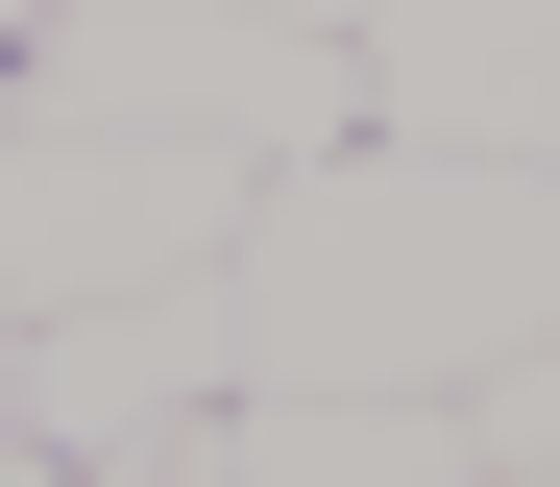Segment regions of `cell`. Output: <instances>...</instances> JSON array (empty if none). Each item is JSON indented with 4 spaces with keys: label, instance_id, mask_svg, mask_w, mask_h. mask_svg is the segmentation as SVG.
<instances>
[{
    "label": "cell",
    "instance_id": "obj_1",
    "mask_svg": "<svg viewBox=\"0 0 560 487\" xmlns=\"http://www.w3.org/2000/svg\"><path fill=\"white\" fill-rule=\"evenodd\" d=\"M512 341H560V195L463 147H293L220 244V366L244 390H390L463 415Z\"/></svg>",
    "mask_w": 560,
    "mask_h": 487
},
{
    "label": "cell",
    "instance_id": "obj_2",
    "mask_svg": "<svg viewBox=\"0 0 560 487\" xmlns=\"http://www.w3.org/2000/svg\"><path fill=\"white\" fill-rule=\"evenodd\" d=\"M0 97H25V123L244 147V171L365 147V49H317V25H244V0H73V25H25V49H0Z\"/></svg>",
    "mask_w": 560,
    "mask_h": 487
},
{
    "label": "cell",
    "instance_id": "obj_3",
    "mask_svg": "<svg viewBox=\"0 0 560 487\" xmlns=\"http://www.w3.org/2000/svg\"><path fill=\"white\" fill-rule=\"evenodd\" d=\"M244 147H147V123H25L0 97V317H122V292H196L244 244Z\"/></svg>",
    "mask_w": 560,
    "mask_h": 487
},
{
    "label": "cell",
    "instance_id": "obj_4",
    "mask_svg": "<svg viewBox=\"0 0 560 487\" xmlns=\"http://www.w3.org/2000/svg\"><path fill=\"white\" fill-rule=\"evenodd\" d=\"M365 147H463L560 195V0H365Z\"/></svg>",
    "mask_w": 560,
    "mask_h": 487
},
{
    "label": "cell",
    "instance_id": "obj_5",
    "mask_svg": "<svg viewBox=\"0 0 560 487\" xmlns=\"http://www.w3.org/2000/svg\"><path fill=\"white\" fill-rule=\"evenodd\" d=\"M220 268L196 292H122V317H25V439L49 463H98V439H147V415H220Z\"/></svg>",
    "mask_w": 560,
    "mask_h": 487
},
{
    "label": "cell",
    "instance_id": "obj_6",
    "mask_svg": "<svg viewBox=\"0 0 560 487\" xmlns=\"http://www.w3.org/2000/svg\"><path fill=\"white\" fill-rule=\"evenodd\" d=\"M220 487H463V415H390V390H244Z\"/></svg>",
    "mask_w": 560,
    "mask_h": 487
},
{
    "label": "cell",
    "instance_id": "obj_7",
    "mask_svg": "<svg viewBox=\"0 0 560 487\" xmlns=\"http://www.w3.org/2000/svg\"><path fill=\"white\" fill-rule=\"evenodd\" d=\"M463 463H560V341H512L488 390H463Z\"/></svg>",
    "mask_w": 560,
    "mask_h": 487
},
{
    "label": "cell",
    "instance_id": "obj_8",
    "mask_svg": "<svg viewBox=\"0 0 560 487\" xmlns=\"http://www.w3.org/2000/svg\"><path fill=\"white\" fill-rule=\"evenodd\" d=\"M220 415H244V390H220ZM220 415H147V439H98L73 487H220Z\"/></svg>",
    "mask_w": 560,
    "mask_h": 487
},
{
    "label": "cell",
    "instance_id": "obj_9",
    "mask_svg": "<svg viewBox=\"0 0 560 487\" xmlns=\"http://www.w3.org/2000/svg\"><path fill=\"white\" fill-rule=\"evenodd\" d=\"M244 25H317V49H341V25H365V0H244Z\"/></svg>",
    "mask_w": 560,
    "mask_h": 487
},
{
    "label": "cell",
    "instance_id": "obj_10",
    "mask_svg": "<svg viewBox=\"0 0 560 487\" xmlns=\"http://www.w3.org/2000/svg\"><path fill=\"white\" fill-rule=\"evenodd\" d=\"M25 25H73V0H0V49H25Z\"/></svg>",
    "mask_w": 560,
    "mask_h": 487
}]
</instances>
